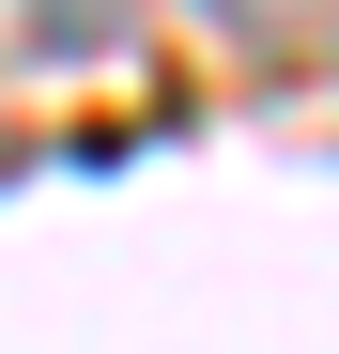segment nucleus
<instances>
[{
  "mask_svg": "<svg viewBox=\"0 0 339 354\" xmlns=\"http://www.w3.org/2000/svg\"><path fill=\"white\" fill-rule=\"evenodd\" d=\"M216 16H232V31H309L324 0H216Z\"/></svg>",
  "mask_w": 339,
  "mask_h": 354,
  "instance_id": "obj_1",
  "label": "nucleus"
}]
</instances>
